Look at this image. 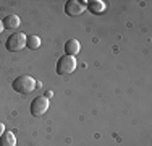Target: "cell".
I'll return each instance as SVG.
<instances>
[{
	"instance_id": "cell-2",
	"label": "cell",
	"mask_w": 152,
	"mask_h": 146,
	"mask_svg": "<svg viewBox=\"0 0 152 146\" xmlns=\"http://www.w3.org/2000/svg\"><path fill=\"white\" fill-rule=\"evenodd\" d=\"M76 67H78L76 57H71V55H61L55 65L58 75H70V73H73L76 70Z\"/></svg>"
},
{
	"instance_id": "cell-13",
	"label": "cell",
	"mask_w": 152,
	"mask_h": 146,
	"mask_svg": "<svg viewBox=\"0 0 152 146\" xmlns=\"http://www.w3.org/2000/svg\"><path fill=\"white\" fill-rule=\"evenodd\" d=\"M3 29H5V28H3V23L0 21V34H2V31H3Z\"/></svg>"
},
{
	"instance_id": "cell-7",
	"label": "cell",
	"mask_w": 152,
	"mask_h": 146,
	"mask_svg": "<svg viewBox=\"0 0 152 146\" xmlns=\"http://www.w3.org/2000/svg\"><path fill=\"white\" fill-rule=\"evenodd\" d=\"M79 50H81V44H79L78 39H70V41H66V44H65V54L66 55L76 57L79 54Z\"/></svg>"
},
{
	"instance_id": "cell-8",
	"label": "cell",
	"mask_w": 152,
	"mask_h": 146,
	"mask_svg": "<svg viewBox=\"0 0 152 146\" xmlns=\"http://www.w3.org/2000/svg\"><path fill=\"white\" fill-rule=\"evenodd\" d=\"M2 23H3V28L5 29H18L21 24V20L16 15H8V16H5L2 20Z\"/></svg>"
},
{
	"instance_id": "cell-3",
	"label": "cell",
	"mask_w": 152,
	"mask_h": 146,
	"mask_svg": "<svg viewBox=\"0 0 152 146\" xmlns=\"http://www.w3.org/2000/svg\"><path fill=\"white\" fill-rule=\"evenodd\" d=\"M5 46L7 50H10V52H20L26 47V36L23 32H13V34L8 36Z\"/></svg>"
},
{
	"instance_id": "cell-11",
	"label": "cell",
	"mask_w": 152,
	"mask_h": 146,
	"mask_svg": "<svg viewBox=\"0 0 152 146\" xmlns=\"http://www.w3.org/2000/svg\"><path fill=\"white\" fill-rule=\"evenodd\" d=\"M3 133H5V125H3L2 122H0V136H2Z\"/></svg>"
},
{
	"instance_id": "cell-4",
	"label": "cell",
	"mask_w": 152,
	"mask_h": 146,
	"mask_svg": "<svg viewBox=\"0 0 152 146\" xmlns=\"http://www.w3.org/2000/svg\"><path fill=\"white\" fill-rule=\"evenodd\" d=\"M29 111H31V115L32 117H42L49 111V99L45 96H37L34 97L29 105Z\"/></svg>"
},
{
	"instance_id": "cell-6",
	"label": "cell",
	"mask_w": 152,
	"mask_h": 146,
	"mask_svg": "<svg viewBox=\"0 0 152 146\" xmlns=\"http://www.w3.org/2000/svg\"><path fill=\"white\" fill-rule=\"evenodd\" d=\"M86 8H88L92 15H100L107 10V3L102 2V0H91V2L86 3Z\"/></svg>"
},
{
	"instance_id": "cell-5",
	"label": "cell",
	"mask_w": 152,
	"mask_h": 146,
	"mask_svg": "<svg viewBox=\"0 0 152 146\" xmlns=\"http://www.w3.org/2000/svg\"><path fill=\"white\" fill-rule=\"evenodd\" d=\"M86 3L88 2H79V0H68L66 3H65V13L68 15V16H78V15H81L83 12L86 10Z\"/></svg>"
},
{
	"instance_id": "cell-1",
	"label": "cell",
	"mask_w": 152,
	"mask_h": 146,
	"mask_svg": "<svg viewBox=\"0 0 152 146\" xmlns=\"http://www.w3.org/2000/svg\"><path fill=\"white\" fill-rule=\"evenodd\" d=\"M36 86H37L36 80L29 75H20V76H16L12 83L13 91H16V93H20V94H29L36 89Z\"/></svg>"
},
{
	"instance_id": "cell-9",
	"label": "cell",
	"mask_w": 152,
	"mask_h": 146,
	"mask_svg": "<svg viewBox=\"0 0 152 146\" xmlns=\"http://www.w3.org/2000/svg\"><path fill=\"white\" fill-rule=\"evenodd\" d=\"M0 146H16V136L13 131H5L0 136Z\"/></svg>"
},
{
	"instance_id": "cell-12",
	"label": "cell",
	"mask_w": 152,
	"mask_h": 146,
	"mask_svg": "<svg viewBox=\"0 0 152 146\" xmlns=\"http://www.w3.org/2000/svg\"><path fill=\"white\" fill-rule=\"evenodd\" d=\"M52 96H53V93H52V91H47V93H45V97H47V99H50Z\"/></svg>"
},
{
	"instance_id": "cell-10",
	"label": "cell",
	"mask_w": 152,
	"mask_h": 146,
	"mask_svg": "<svg viewBox=\"0 0 152 146\" xmlns=\"http://www.w3.org/2000/svg\"><path fill=\"white\" fill-rule=\"evenodd\" d=\"M26 47L28 49H31V50H36V49H39L41 47V38L39 36H28L26 38Z\"/></svg>"
}]
</instances>
